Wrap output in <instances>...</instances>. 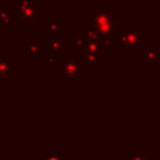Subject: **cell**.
Segmentation results:
<instances>
[{
    "mask_svg": "<svg viewBox=\"0 0 160 160\" xmlns=\"http://www.w3.org/2000/svg\"><path fill=\"white\" fill-rule=\"evenodd\" d=\"M116 18V14L112 12L110 8H95L94 11L88 15V29L95 30L101 38L116 34L119 30L115 25Z\"/></svg>",
    "mask_w": 160,
    "mask_h": 160,
    "instance_id": "obj_1",
    "label": "cell"
},
{
    "mask_svg": "<svg viewBox=\"0 0 160 160\" xmlns=\"http://www.w3.org/2000/svg\"><path fill=\"white\" fill-rule=\"evenodd\" d=\"M119 41L121 46L128 48V52L132 54L136 48L145 46V31L134 24H124L120 29Z\"/></svg>",
    "mask_w": 160,
    "mask_h": 160,
    "instance_id": "obj_2",
    "label": "cell"
},
{
    "mask_svg": "<svg viewBox=\"0 0 160 160\" xmlns=\"http://www.w3.org/2000/svg\"><path fill=\"white\" fill-rule=\"evenodd\" d=\"M82 60L81 59H61L59 64L60 76H81L82 75Z\"/></svg>",
    "mask_w": 160,
    "mask_h": 160,
    "instance_id": "obj_3",
    "label": "cell"
},
{
    "mask_svg": "<svg viewBox=\"0 0 160 160\" xmlns=\"http://www.w3.org/2000/svg\"><path fill=\"white\" fill-rule=\"evenodd\" d=\"M66 38L60 34H49L48 36V51L49 54H65Z\"/></svg>",
    "mask_w": 160,
    "mask_h": 160,
    "instance_id": "obj_4",
    "label": "cell"
},
{
    "mask_svg": "<svg viewBox=\"0 0 160 160\" xmlns=\"http://www.w3.org/2000/svg\"><path fill=\"white\" fill-rule=\"evenodd\" d=\"M14 65V59H10V56L6 52L0 54V76H12L15 72Z\"/></svg>",
    "mask_w": 160,
    "mask_h": 160,
    "instance_id": "obj_5",
    "label": "cell"
},
{
    "mask_svg": "<svg viewBox=\"0 0 160 160\" xmlns=\"http://www.w3.org/2000/svg\"><path fill=\"white\" fill-rule=\"evenodd\" d=\"M139 59L142 60L146 65H154L160 60V48L149 49L139 54Z\"/></svg>",
    "mask_w": 160,
    "mask_h": 160,
    "instance_id": "obj_6",
    "label": "cell"
},
{
    "mask_svg": "<svg viewBox=\"0 0 160 160\" xmlns=\"http://www.w3.org/2000/svg\"><path fill=\"white\" fill-rule=\"evenodd\" d=\"M39 5H35V6H31V8H29L28 10H25L22 14H21V16L18 19L19 20V22L21 24V25H36L38 24V19H36V15H35V11H36V8H38Z\"/></svg>",
    "mask_w": 160,
    "mask_h": 160,
    "instance_id": "obj_7",
    "label": "cell"
},
{
    "mask_svg": "<svg viewBox=\"0 0 160 160\" xmlns=\"http://www.w3.org/2000/svg\"><path fill=\"white\" fill-rule=\"evenodd\" d=\"M15 20H16V18H15L14 12H10L5 8H0V24L2 25L4 31H8L10 25H14Z\"/></svg>",
    "mask_w": 160,
    "mask_h": 160,
    "instance_id": "obj_8",
    "label": "cell"
},
{
    "mask_svg": "<svg viewBox=\"0 0 160 160\" xmlns=\"http://www.w3.org/2000/svg\"><path fill=\"white\" fill-rule=\"evenodd\" d=\"M100 54L96 52H89V51H84L82 50V55H81V60L84 62V65L88 66L89 70H94L96 65H99L100 62Z\"/></svg>",
    "mask_w": 160,
    "mask_h": 160,
    "instance_id": "obj_9",
    "label": "cell"
},
{
    "mask_svg": "<svg viewBox=\"0 0 160 160\" xmlns=\"http://www.w3.org/2000/svg\"><path fill=\"white\" fill-rule=\"evenodd\" d=\"M42 30L48 34H60V31L66 30V26L61 24L58 19H49V21L42 26Z\"/></svg>",
    "mask_w": 160,
    "mask_h": 160,
    "instance_id": "obj_10",
    "label": "cell"
},
{
    "mask_svg": "<svg viewBox=\"0 0 160 160\" xmlns=\"http://www.w3.org/2000/svg\"><path fill=\"white\" fill-rule=\"evenodd\" d=\"M35 5H38V4L31 1V0H19V1H15L14 2V15H15L16 20L21 16V14L25 10H28L29 8L35 6Z\"/></svg>",
    "mask_w": 160,
    "mask_h": 160,
    "instance_id": "obj_11",
    "label": "cell"
},
{
    "mask_svg": "<svg viewBox=\"0 0 160 160\" xmlns=\"http://www.w3.org/2000/svg\"><path fill=\"white\" fill-rule=\"evenodd\" d=\"M81 50L84 51H89V52H96V54H105L106 48L102 44V41L99 42H92V41H85L84 46L81 48Z\"/></svg>",
    "mask_w": 160,
    "mask_h": 160,
    "instance_id": "obj_12",
    "label": "cell"
},
{
    "mask_svg": "<svg viewBox=\"0 0 160 160\" xmlns=\"http://www.w3.org/2000/svg\"><path fill=\"white\" fill-rule=\"evenodd\" d=\"M119 34H120V29L116 31V34H112V35L101 38L102 44L105 45L106 49H109V48L110 49H119V48H121V44L119 41Z\"/></svg>",
    "mask_w": 160,
    "mask_h": 160,
    "instance_id": "obj_13",
    "label": "cell"
},
{
    "mask_svg": "<svg viewBox=\"0 0 160 160\" xmlns=\"http://www.w3.org/2000/svg\"><path fill=\"white\" fill-rule=\"evenodd\" d=\"M25 48H26V51L34 52L36 55H40L44 51V44L41 41H26Z\"/></svg>",
    "mask_w": 160,
    "mask_h": 160,
    "instance_id": "obj_14",
    "label": "cell"
},
{
    "mask_svg": "<svg viewBox=\"0 0 160 160\" xmlns=\"http://www.w3.org/2000/svg\"><path fill=\"white\" fill-rule=\"evenodd\" d=\"M81 36L84 38L85 41H92V42L102 41V40H101V36H100L95 30H91V29L82 30V31H81Z\"/></svg>",
    "mask_w": 160,
    "mask_h": 160,
    "instance_id": "obj_15",
    "label": "cell"
},
{
    "mask_svg": "<svg viewBox=\"0 0 160 160\" xmlns=\"http://www.w3.org/2000/svg\"><path fill=\"white\" fill-rule=\"evenodd\" d=\"M61 59L62 58L60 56V54H49L46 59H42V64L44 65H59Z\"/></svg>",
    "mask_w": 160,
    "mask_h": 160,
    "instance_id": "obj_16",
    "label": "cell"
},
{
    "mask_svg": "<svg viewBox=\"0 0 160 160\" xmlns=\"http://www.w3.org/2000/svg\"><path fill=\"white\" fill-rule=\"evenodd\" d=\"M85 44V40L81 35H74L70 38V46L74 48V49H78V48H82Z\"/></svg>",
    "mask_w": 160,
    "mask_h": 160,
    "instance_id": "obj_17",
    "label": "cell"
},
{
    "mask_svg": "<svg viewBox=\"0 0 160 160\" xmlns=\"http://www.w3.org/2000/svg\"><path fill=\"white\" fill-rule=\"evenodd\" d=\"M35 15H36V19H38V20L42 19V18H44V9L40 8V6H38V8H36V11H35Z\"/></svg>",
    "mask_w": 160,
    "mask_h": 160,
    "instance_id": "obj_18",
    "label": "cell"
},
{
    "mask_svg": "<svg viewBox=\"0 0 160 160\" xmlns=\"http://www.w3.org/2000/svg\"><path fill=\"white\" fill-rule=\"evenodd\" d=\"M42 160H66V159L62 155H58V156H45Z\"/></svg>",
    "mask_w": 160,
    "mask_h": 160,
    "instance_id": "obj_19",
    "label": "cell"
},
{
    "mask_svg": "<svg viewBox=\"0 0 160 160\" xmlns=\"http://www.w3.org/2000/svg\"><path fill=\"white\" fill-rule=\"evenodd\" d=\"M128 160H151V158L149 155H145V156H131Z\"/></svg>",
    "mask_w": 160,
    "mask_h": 160,
    "instance_id": "obj_20",
    "label": "cell"
},
{
    "mask_svg": "<svg viewBox=\"0 0 160 160\" xmlns=\"http://www.w3.org/2000/svg\"><path fill=\"white\" fill-rule=\"evenodd\" d=\"M25 59H31V60H35V59H38V55L36 54H34V52H30V51H26V54H25Z\"/></svg>",
    "mask_w": 160,
    "mask_h": 160,
    "instance_id": "obj_21",
    "label": "cell"
},
{
    "mask_svg": "<svg viewBox=\"0 0 160 160\" xmlns=\"http://www.w3.org/2000/svg\"><path fill=\"white\" fill-rule=\"evenodd\" d=\"M2 40H4V38L0 36V54L2 52V45H1V44H2Z\"/></svg>",
    "mask_w": 160,
    "mask_h": 160,
    "instance_id": "obj_22",
    "label": "cell"
},
{
    "mask_svg": "<svg viewBox=\"0 0 160 160\" xmlns=\"http://www.w3.org/2000/svg\"><path fill=\"white\" fill-rule=\"evenodd\" d=\"M64 55H65L64 59H71V54H70V52H65Z\"/></svg>",
    "mask_w": 160,
    "mask_h": 160,
    "instance_id": "obj_23",
    "label": "cell"
},
{
    "mask_svg": "<svg viewBox=\"0 0 160 160\" xmlns=\"http://www.w3.org/2000/svg\"><path fill=\"white\" fill-rule=\"evenodd\" d=\"M105 1H106V2H116L118 0H105Z\"/></svg>",
    "mask_w": 160,
    "mask_h": 160,
    "instance_id": "obj_24",
    "label": "cell"
},
{
    "mask_svg": "<svg viewBox=\"0 0 160 160\" xmlns=\"http://www.w3.org/2000/svg\"><path fill=\"white\" fill-rule=\"evenodd\" d=\"M31 1H34V2H36V4H39V2H41L42 0H31Z\"/></svg>",
    "mask_w": 160,
    "mask_h": 160,
    "instance_id": "obj_25",
    "label": "cell"
},
{
    "mask_svg": "<svg viewBox=\"0 0 160 160\" xmlns=\"http://www.w3.org/2000/svg\"><path fill=\"white\" fill-rule=\"evenodd\" d=\"M78 2H82V1H88V0H76Z\"/></svg>",
    "mask_w": 160,
    "mask_h": 160,
    "instance_id": "obj_26",
    "label": "cell"
}]
</instances>
